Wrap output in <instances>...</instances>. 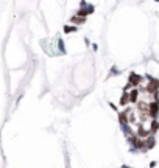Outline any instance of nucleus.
<instances>
[{"label":"nucleus","instance_id":"obj_1","mask_svg":"<svg viewBox=\"0 0 159 168\" xmlns=\"http://www.w3.org/2000/svg\"><path fill=\"white\" fill-rule=\"evenodd\" d=\"M64 31H66V33H74V31H76V25H74V27H66Z\"/></svg>","mask_w":159,"mask_h":168},{"label":"nucleus","instance_id":"obj_2","mask_svg":"<svg viewBox=\"0 0 159 168\" xmlns=\"http://www.w3.org/2000/svg\"><path fill=\"white\" fill-rule=\"evenodd\" d=\"M154 2H159V0H154Z\"/></svg>","mask_w":159,"mask_h":168}]
</instances>
